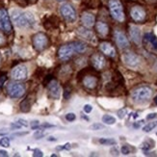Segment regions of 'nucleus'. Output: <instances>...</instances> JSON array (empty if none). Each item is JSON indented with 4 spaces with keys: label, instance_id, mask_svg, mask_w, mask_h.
Returning a JSON list of instances; mask_svg holds the SVG:
<instances>
[{
    "label": "nucleus",
    "instance_id": "11",
    "mask_svg": "<svg viewBox=\"0 0 157 157\" xmlns=\"http://www.w3.org/2000/svg\"><path fill=\"white\" fill-rule=\"evenodd\" d=\"M114 35H115L116 43H117L120 48H126V47L129 46V40L126 38L125 34L124 32H121L120 30H116Z\"/></svg>",
    "mask_w": 157,
    "mask_h": 157
},
{
    "label": "nucleus",
    "instance_id": "17",
    "mask_svg": "<svg viewBox=\"0 0 157 157\" xmlns=\"http://www.w3.org/2000/svg\"><path fill=\"white\" fill-rule=\"evenodd\" d=\"M81 22L86 28H91V27H93L94 25L95 18L92 13H83V16L81 17Z\"/></svg>",
    "mask_w": 157,
    "mask_h": 157
},
{
    "label": "nucleus",
    "instance_id": "22",
    "mask_svg": "<svg viewBox=\"0 0 157 157\" xmlns=\"http://www.w3.org/2000/svg\"><path fill=\"white\" fill-rule=\"evenodd\" d=\"M71 45H72L75 53H82V52L86 51V49H87V44L83 42H74L71 44Z\"/></svg>",
    "mask_w": 157,
    "mask_h": 157
},
{
    "label": "nucleus",
    "instance_id": "27",
    "mask_svg": "<svg viewBox=\"0 0 157 157\" xmlns=\"http://www.w3.org/2000/svg\"><path fill=\"white\" fill-rule=\"evenodd\" d=\"M30 106L31 104L28 103V98H26L24 101H22V103L20 104V109H21L22 112H27L30 110Z\"/></svg>",
    "mask_w": 157,
    "mask_h": 157
},
{
    "label": "nucleus",
    "instance_id": "12",
    "mask_svg": "<svg viewBox=\"0 0 157 157\" xmlns=\"http://www.w3.org/2000/svg\"><path fill=\"white\" fill-rule=\"evenodd\" d=\"M130 15L135 21L141 22V21H144L146 18V11L140 6H135L131 9Z\"/></svg>",
    "mask_w": 157,
    "mask_h": 157
},
{
    "label": "nucleus",
    "instance_id": "39",
    "mask_svg": "<svg viewBox=\"0 0 157 157\" xmlns=\"http://www.w3.org/2000/svg\"><path fill=\"white\" fill-rule=\"evenodd\" d=\"M143 124H144V121H137V122H135V124H133V126H134L135 128H139Z\"/></svg>",
    "mask_w": 157,
    "mask_h": 157
},
{
    "label": "nucleus",
    "instance_id": "19",
    "mask_svg": "<svg viewBox=\"0 0 157 157\" xmlns=\"http://www.w3.org/2000/svg\"><path fill=\"white\" fill-rule=\"evenodd\" d=\"M83 85L87 88L90 89V90H93L98 85V78L92 76V75H88L86 77H84L83 79Z\"/></svg>",
    "mask_w": 157,
    "mask_h": 157
},
{
    "label": "nucleus",
    "instance_id": "28",
    "mask_svg": "<svg viewBox=\"0 0 157 157\" xmlns=\"http://www.w3.org/2000/svg\"><path fill=\"white\" fill-rule=\"evenodd\" d=\"M0 146L3 147H10V140L7 137H3L0 139Z\"/></svg>",
    "mask_w": 157,
    "mask_h": 157
},
{
    "label": "nucleus",
    "instance_id": "40",
    "mask_svg": "<svg viewBox=\"0 0 157 157\" xmlns=\"http://www.w3.org/2000/svg\"><path fill=\"white\" fill-rule=\"evenodd\" d=\"M11 126H12L13 128H15V129H19V128H21V127H22L20 124H18L17 122H13V124H11Z\"/></svg>",
    "mask_w": 157,
    "mask_h": 157
},
{
    "label": "nucleus",
    "instance_id": "34",
    "mask_svg": "<svg viewBox=\"0 0 157 157\" xmlns=\"http://www.w3.org/2000/svg\"><path fill=\"white\" fill-rule=\"evenodd\" d=\"M92 110H93V106H92V105H90V104H86V105L84 106V112H85V113L90 114V113L92 112Z\"/></svg>",
    "mask_w": 157,
    "mask_h": 157
},
{
    "label": "nucleus",
    "instance_id": "24",
    "mask_svg": "<svg viewBox=\"0 0 157 157\" xmlns=\"http://www.w3.org/2000/svg\"><path fill=\"white\" fill-rule=\"evenodd\" d=\"M99 143L101 145H105V146H113L117 144L116 140L111 139V138H101L99 139Z\"/></svg>",
    "mask_w": 157,
    "mask_h": 157
},
{
    "label": "nucleus",
    "instance_id": "35",
    "mask_svg": "<svg viewBox=\"0 0 157 157\" xmlns=\"http://www.w3.org/2000/svg\"><path fill=\"white\" fill-rule=\"evenodd\" d=\"M118 115H119L120 119H124L125 117V115H126V110H125V109H121V111H119Z\"/></svg>",
    "mask_w": 157,
    "mask_h": 157
},
{
    "label": "nucleus",
    "instance_id": "2",
    "mask_svg": "<svg viewBox=\"0 0 157 157\" xmlns=\"http://www.w3.org/2000/svg\"><path fill=\"white\" fill-rule=\"evenodd\" d=\"M152 90L148 86H141L132 92L131 97L135 102H144L151 98Z\"/></svg>",
    "mask_w": 157,
    "mask_h": 157
},
{
    "label": "nucleus",
    "instance_id": "23",
    "mask_svg": "<svg viewBox=\"0 0 157 157\" xmlns=\"http://www.w3.org/2000/svg\"><path fill=\"white\" fill-rule=\"evenodd\" d=\"M102 121H103L105 124L112 125L116 124V118H114L113 116H110V115H104L103 117H102Z\"/></svg>",
    "mask_w": 157,
    "mask_h": 157
},
{
    "label": "nucleus",
    "instance_id": "42",
    "mask_svg": "<svg viewBox=\"0 0 157 157\" xmlns=\"http://www.w3.org/2000/svg\"><path fill=\"white\" fill-rule=\"evenodd\" d=\"M8 133H9L8 129H1V130H0V135H5V134H8Z\"/></svg>",
    "mask_w": 157,
    "mask_h": 157
},
{
    "label": "nucleus",
    "instance_id": "15",
    "mask_svg": "<svg viewBox=\"0 0 157 157\" xmlns=\"http://www.w3.org/2000/svg\"><path fill=\"white\" fill-rule=\"evenodd\" d=\"M129 35H130V38L132 39L133 42L136 44H140L142 42V38H141V31L138 26L135 25H131L129 27Z\"/></svg>",
    "mask_w": 157,
    "mask_h": 157
},
{
    "label": "nucleus",
    "instance_id": "44",
    "mask_svg": "<svg viewBox=\"0 0 157 157\" xmlns=\"http://www.w3.org/2000/svg\"><path fill=\"white\" fill-rule=\"evenodd\" d=\"M54 125H52V124H44L43 125H42V127H53Z\"/></svg>",
    "mask_w": 157,
    "mask_h": 157
},
{
    "label": "nucleus",
    "instance_id": "7",
    "mask_svg": "<svg viewBox=\"0 0 157 157\" xmlns=\"http://www.w3.org/2000/svg\"><path fill=\"white\" fill-rule=\"evenodd\" d=\"M0 29L4 30L5 32L12 31V24L10 17L6 10H0Z\"/></svg>",
    "mask_w": 157,
    "mask_h": 157
},
{
    "label": "nucleus",
    "instance_id": "14",
    "mask_svg": "<svg viewBox=\"0 0 157 157\" xmlns=\"http://www.w3.org/2000/svg\"><path fill=\"white\" fill-rule=\"evenodd\" d=\"M91 62H92V65L94 66V69H97V70H102L106 64L104 56L101 55V54H98V53L94 54L91 58Z\"/></svg>",
    "mask_w": 157,
    "mask_h": 157
},
{
    "label": "nucleus",
    "instance_id": "21",
    "mask_svg": "<svg viewBox=\"0 0 157 157\" xmlns=\"http://www.w3.org/2000/svg\"><path fill=\"white\" fill-rule=\"evenodd\" d=\"M78 34L88 40H92L94 38V33L90 30H88L87 28H81L80 27V28H78Z\"/></svg>",
    "mask_w": 157,
    "mask_h": 157
},
{
    "label": "nucleus",
    "instance_id": "8",
    "mask_svg": "<svg viewBox=\"0 0 157 157\" xmlns=\"http://www.w3.org/2000/svg\"><path fill=\"white\" fill-rule=\"evenodd\" d=\"M73 53H75V52H74V49L71 44H66L60 47V49L58 51V56L62 61H67L71 58Z\"/></svg>",
    "mask_w": 157,
    "mask_h": 157
},
{
    "label": "nucleus",
    "instance_id": "4",
    "mask_svg": "<svg viewBox=\"0 0 157 157\" xmlns=\"http://www.w3.org/2000/svg\"><path fill=\"white\" fill-rule=\"evenodd\" d=\"M60 12H61V15L63 16L65 20L67 22H74L77 18L76 11L74 10V8L71 4L66 3L62 5L60 8Z\"/></svg>",
    "mask_w": 157,
    "mask_h": 157
},
{
    "label": "nucleus",
    "instance_id": "50",
    "mask_svg": "<svg viewBox=\"0 0 157 157\" xmlns=\"http://www.w3.org/2000/svg\"><path fill=\"white\" fill-rule=\"evenodd\" d=\"M156 135H157V134H156Z\"/></svg>",
    "mask_w": 157,
    "mask_h": 157
},
{
    "label": "nucleus",
    "instance_id": "29",
    "mask_svg": "<svg viewBox=\"0 0 157 157\" xmlns=\"http://www.w3.org/2000/svg\"><path fill=\"white\" fill-rule=\"evenodd\" d=\"M90 128L92 130H100V129H103L104 125L101 124H94L90 126Z\"/></svg>",
    "mask_w": 157,
    "mask_h": 157
},
{
    "label": "nucleus",
    "instance_id": "31",
    "mask_svg": "<svg viewBox=\"0 0 157 157\" xmlns=\"http://www.w3.org/2000/svg\"><path fill=\"white\" fill-rule=\"evenodd\" d=\"M121 153L124 154V155H127L130 153V147L128 146H122L121 147Z\"/></svg>",
    "mask_w": 157,
    "mask_h": 157
},
{
    "label": "nucleus",
    "instance_id": "48",
    "mask_svg": "<svg viewBox=\"0 0 157 157\" xmlns=\"http://www.w3.org/2000/svg\"><path fill=\"white\" fill-rule=\"evenodd\" d=\"M57 1H64V0H57Z\"/></svg>",
    "mask_w": 157,
    "mask_h": 157
},
{
    "label": "nucleus",
    "instance_id": "3",
    "mask_svg": "<svg viewBox=\"0 0 157 157\" xmlns=\"http://www.w3.org/2000/svg\"><path fill=\"white\" fill-rule=\"evenodd\" d=\"M109 10H110V13L114 19L118 20L120 22H122L124 20V12L120 0H110L109 1Z\"/></svg>",
    "mask_w": 157,
    "mask_h": 157
},
{
    "label": "nucleus",
    "instance_id": "46",
    "mask_svg": "<svg viewBox=\"0 0 157 157\" xmlns=\"http://www.w3.org/2000/svg\"><path fill=\"white\" fill-rule=\"evenodd\" d=\"M154 102H155V104H157V95L154 98Z\"/></svg>",
    "mask_w": 157,
    "mask_h": 157
},
{
    "label": "nucleus",
    "instance_id": "13",
    "mask_svg": "<svg viewBox=\"0 0 157 157\" xmlns=\"http://www.w3.org/2000/svg\"><path fill=\"white\" fill-rule=\"evenodd\" d=\"M48 93L50 97L54 99H59L60 94H61V88L59 83L56 80H52L48 84Z\"/></svg>",
    "mask_w": 157,
    "mask_h": 157
},
{
    "label": "nucleus",
    "instance_id": "9",
    "mask_svg": "<svg viewBox=\"0 0 157 157\" xmlns=\"http://www.w3.org/2000/svg\"><path fill=\"white\" fill-rule=\"evenodd\" d=\"M11 75H12L13 79L17 80V81L26 79V77H27V69H26V67L23 66V65L17 66L15 69H13Z\"/></svg>",
    "mask_w": 157,
    "mask_h": 157
},
{
    "label": "nucleus",
    "instance_id": "30",
    "mask_svg": "<svg viewBox=\"0 0 157 157\" xmlns=\"http://www.w3.org/2000/svg\"><path fill=\"white\" fill-rule=\"evenodd\" d=\"M75 119H76V116L74 113H69V114L66 115V120L69 121H73Z\"/></svg>",
    "mask_w": 157,
    "mask_h": 157
},
{
    "label": "nucleus",
    "instance_id": "10",
    "mask_svg": "<svg viewBox=\"0 0 157 157\" xmlns=\"http://www.w3.org/2000/svg\"><path fill=\"white\" fill-rule=\"evenodd\" d=\"M122 61L129 67H136L140 63V58L133 52H125L122 55Z\"/></svg>",
    "mask_w": 157,
    "mask_h": 157
},
{
    "label": "nucleus",
    "instance_id": "5",
    "mask_svg": "<svg viewBox=\"0 0 157 157\" xmlns=\"http://www.w3.org/2000/svg\"><path fill=\"white\" fill-rule=\"evenodd\" d=\"M8 94L13 98H21L25 93V87L21 83H10L7 87Z\"/></svg>",
    "mask_w": 157,
    "mask_h": 157
},
{
    "label": "nucleus",
    "instance_id": "47",
    "mask_svg": "<svg viewBox=\"0 0 157 157\" xmlns=\"http://www.w3.org/2000/svg\"><path fill=\"white\" fill-rule=\"evenodd\" d=\"M148 1H151V2H154V1H157V0H148Z\"/></svg>",
    "mask_w": 157,
    "mask_h": 157
},
{
    "label": "nucleus",
    "instance_id": "18",
    "mask_svg": "<svg viewBox=\"0 0 157 157\" xmlns=\"http://www.w3.org/2000/svg\"><path fill=\"white\" fill-rule=\"evenodd\" d=\"M144 43L145 44L151 46L152 49H157V38L152 33H146L144 36Z\"/></svg>",
    "mask_w": 157,
    "mask_h": 157
},
{
    "label": "nucleus",
    "instance_id": "36",
    "mask_svg": "<svg viewBox=\"0 0 157 157\" xmlns=\"http://www.w3.org/2000/svg\"><path fill=\"white\" fill-rule=\"evenodd\" d=\"M44 133L43 131H38L34 134V137H35L36 139H40L42 137H44Z\"/></svg>",
    "mask_w": 157,
    "mask_h": 157
},
{
    "label": "nucleus",
    "instance_id": "16",
    "mask_svg": "<svg viewBox=\"0 0 157 157\" xmlns=\"http://www.w3.org/2000/svg\"><path fill=\"white\" fill-rule=\"evenodd\" d=\"M99 48L102 53H104L106 56L109 57H115L116 56V50L113 45L109 43H101L99 45Z\"/></svg>",
    "mask_w": 157,
    "mask_h": 157
},
{
    "label": "nucleus",
    "instance_id": "6",
    "mask_svg": "<svg viewBox=\"0 0 157 157\" xmlns=\"http://www.w3.org/2000/svg\"><path fill=\"white\" fill-rule=\"evenodd\" d=\"M47 44H48V40H47L46 36L44 33H38L36 35H34L33 45L37 50H44L47 46Z\"/></svg>",
    "mask_w": 157,
    "mask_h": 157
},
{
    "label": "nucleus",
    "instance_id": "43",
    "mask_svg": "<svg viewBox=\"0 0 157 157\" xmlns=\"http://www.w3.org/2000/svg\"><path fill=\"white\" fill-rule=\"evenodd\" d=\"M4 42H5V40H4V37L1 35V34H0V45L3 44H4Z\"/></svg>",
    "mask_w": 157,
    "mask_h": 157
},
{
    "label": "nucleus",
    "instance_id": "32",
    "mask_svg": "<svg viewBox=\"0 0 157 157\" xmlns=\"http://www.w3.org/2000/svg\"><path fill=\"white\" fill-rule=\"evenodd\" d=\"M33 156H35V157H43V156H44V153H43L42 151H40V149L36 148L35 151H34Z\"/></svg>",
    "mask_w": 157,
    "mask_h": 157
},
{
    "label": "nucleus",
    "instance_id": "41",
    "mask_svg": "<svg viewBox=\"0 0 157 157\" xmlns=\"http://www.w3.org/2000/svg\"><path fill=\"white\" fill-rule=\"evenodd\" d=\"M8 156V152L6 151H0V157H7Z\"/></svg>",
    "mask_w": 157,
    "mask_h": 157
},
{
    "label": "nucleus",
    "instance_id": "33",
    "mask_svg": "<svg viewBox=\"0 0 157 157\" xmlns=\"http://www.w3.org/2000/svg\"><path fill=\"white\" fill-rule=\"evenodd\" d=\"M17 122L18 124H20L21 126H24V127H27L28 126V122H27L25 120H22V119H18L17 121Z\"/></svg>",
    "mask_w": 157,
    "mask_h": 157
},
{
    "label": "nucleus",
    "instance_id": "25",
    "mask_svg": "<svg viewBox=\"0 0 157 157\" xmlns=\"http://www.w3.org/2000/svg\"><path fill=\"white\" fill-rule=\"evenodd\" d=\"M157 126V121H152V122H148L144 127H143V131L144 132H151L152 129H154Z\"/></svg>",
    "mask_w": 157,
    "mask_h": 157
},
{
    "label": "nucleus",
    "instance_id": "26",
    "mask_svg": "<svg viewBox=\"0 0 157 157\" xmlns=\"http://www.w3.org/2000/svg\"><path fill=\"white\" fill-rule=\"evenodd\" d=\"M153 145H154V142L152 140H148V141H146V142L143 143L142 148L144 149V151H148V149L153 147Z\"/></svg>",
    "mask_w": 157,
    "mask_h": 157
},
{
    "label": "nucleus",
    "instance_id": "37",
    "mask_svg": "<svg viewBox=\"0 0 157 157\" xmlns=\"http://www.w3.org/2000/svg\"><path fill=\"white\" fill-rule=\"evenodd\" d=\"M31 127H32V129H37V128H39L40 127L39 121H32Z\"/></svg>",
    "mask_w": 157,
    "mask_h": 157
},
{
    "label": "nucleus",
    "instance_id": "49",
    "mask_svg": "<svg viewBox=\"0 0 157 157\" xmlns=\"http://www.w3.org/2000/svg\"><path fill=\"white\" fill-rule=\"evenodd\" d=\"M0 62H1V57H0Z\"/></svg>",
    "mask_w": 157,
    "mask_h": 157
},
{
    "label": "nucleus",
    "instance_id": "1",
    "mask_svg": "<svg viewBox=\"0 0 157 157\" xmlns=\"http://www.w3.org/2000/svg\"><path fill=\"white\" fill-rule=\"evenodd\" d=\"M12 19L18 27H32L36 22L34 16L28 12L13 11Z\"/></svg>",
    "mask_w": 157,
    "mask_h": 157
},
{
    "label": "nucleus",
    "instance_id": "38",
    "mask_svg": "<svg viewBox=\"0 0 157 157\" xmlns=\"http://www.w3.org/2000/svg\"><path fill=\"white\" fill-rule=\"evenodd\" d=\"M155 118H157V113H151L147 116V120H152Z\"/></svg>",
    "mask_w": 157,
    "mask_h": 157
},
{
    "label": "nucleus",
    "instance_id": "45",
    "mask_svg": "<svg viewBox=\"0 0 157 157\" xmlns=\"http://www.w3.org/2000/svg\"><path fill=\"white\" fill-rule=\"evenodd\" d=\"M47 140L48 141H56V139L54 137H49V138H47Z\"/></svg>",
    "mask_w": 157,
    "mask_h": 157
},
{
    "label": "nucleus",
    "instance_id": "20",
    "mask_svg": "<svg viewBox=\"0 0 157 157\" xmlns=\"http://www.w3.org/2000/svg\"><path fill=\"white\" fill-rule=\"evenodd\" d=\"M97 30H98V33L100 36L105 37L108 35V33H109V27L105 22L98 21L97 23Z\"/></svg>",
    "mask_w": 157,
    "mask_h": 157
}]
</instances>
